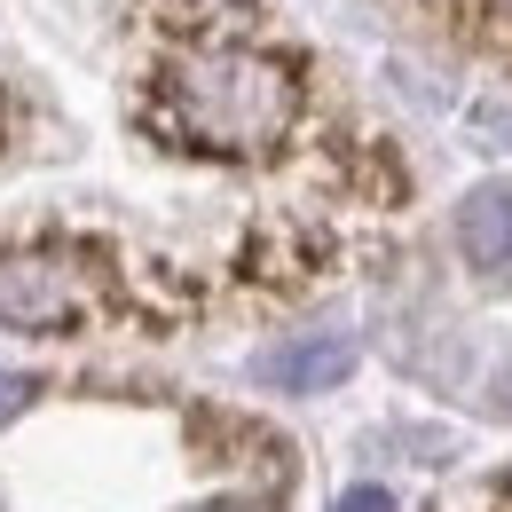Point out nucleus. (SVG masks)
<instances>
[{"mask_svg": "<svg viewBox=\"0 0 512 512\" xmlns=\"http://www.w3.org/2000/svg\"><path fill=\"white\" fill-rule=\"evenodd\" d=\"M32 402H40V379H24V371H0V426H16Z\"/></svg>", "mask_w": 512, "mask_h": 512, "instance_id": "nucleus-5", "label": "nucleus"}, {"mask_svg": "<svg viewBox=\"0 0 512 512\" xmlns=\"http://www.w3.org/2000/svg\"><path fill=\"white\" fill-rule=\"evenodd\" d=\"M489 418H497V426H512V347H505V363L489 371Z\"/></svg>", "mask_w": 512, "mask_h": 512, "instance_id": "nucleus-6", "label": "nucleus"}, {"mask_svg": "<svg viewBox=\"0 0 512 512\" xmlns=\"http://www.w3.org/2000/svg\"><path fill=\"white\" fill-rule=\"evenodd\" d=\"M158 103L174 142L205 158H268L300 127V71L268 48L213 40V48H182L158 71Z\"/></svg>", "mask_w": 512, "mask_h": 512, "instance_id": "nucleus-1", "label": "nucleus"}, {"mask_svg": "<svg viewBox=\"0 0 512 512\" xmlns=\"http://www.w3.org/2000/svg\"><path fill=\"white\" fill-rule=\"evenodd\" d=\"M457 260L489 292H512V182H481L457 197Z\"/></svg>", "mask_w": 512, "mask_h": 512, "instance_id": "nucleus-4", "label": "nucleus"}, {"mask_svg": "<svg viewBox=\"0 0 512 512\" xmlns=\"http://www.w3.org/2000/svg\"><path fill=\"white\" fill-rule=\"evenodd\" d=\"M87 316V268L64 253L0 260V323L8 331H71Z\"/></svg>", "mask_w": 512, "mask_h": 512, "instance_id": "nucleus-2", "label": "nucleus"}, {"mask_svg": "<svg viewBox=\"0 0 512 512\" xmlns=\"http://www.w3.org/2000/svg\"><path fill=\"white\" fill-rule=\"evenodd\" d=\"M339 512H394V497H386V489H347Z\"/></svg>", "mask_w": 512, "mask_h": 512, "instance_id": "nucleus-7", "label": "nucleus"}, {"mask_svg": "<svg viewBox=\"0 0 512 512\" xmlns=\"http://www.w3.org/2000/svg\"><path fill=\"white\" fill-rule=\"evenodd\" d=\"M205 512H276V505H253V497H221V505H205Z\"/></svg>", "mask_w": 512, "mask_h": 512, "instance_id": "nucleus-8", "label": "nucleus"}, {"mask_svg": "<svg viewBox=\"0 0 512 512\" xmlns=\"http://www.w3.org/2000/svg\"><path fill=\"white\" fill-rule=\"evenodd\" d=\"M347 379H355V339H339V331H308V339L253 355V386H268V394H331Z\"/></svg>", "mask_w": 512, "mask_h": 512, "instance_id": "nucleus-3", "label": "nucleus"}]
</instances>
